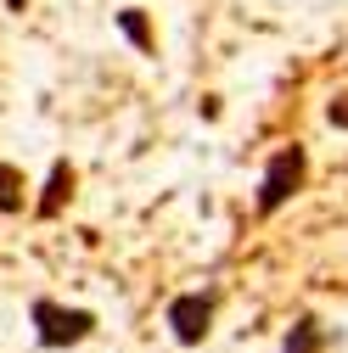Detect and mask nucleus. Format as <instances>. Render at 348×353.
I'll list each match as a JSON object with an SVG mask.
<instances>
[{"mask_svg": "<svg viewBox=\"0 0 348 353\" xmlns=\"http://www.w3.org/2000/svg\"><path fill=\"white\" fill-rule=\"evenodd\" d=\"M281 353H326V331H320V320L298 314L292 331H287V342H281Z\"/></svg>", "mask_w": 348, "mask_h": 353, "instance_id": "39448f33", "label": "nucleus"}, {"mask_svg": "<svg viewBox=\"0 0 348 353\" xmlns=\"http://www.w3.org/2000/svg\"><path fill=\"white\" fill-rule=\"evenodd\" d=\"M28 191H23V174L12 163H0V213H23Z\"/></svg>", "mask_w": 348, "mask_h": 353, "instance_id": "423d86ee", "label": "nucleus"}, {"mask_svg": "<svg viewBox=\"0 0 348 353\" xmlns=\"http://www.w3.org/2000/svg\"><path fill=\"white\" fill-rule=\"evenodd\" d=\"M73 180H79L73 163H62V157H57V163H51V180H46V196L34 202V213H39V219H57V213H62V202L73 196Z\"/></svg>", "mask_w": 348, "mask_h": 353, "instance_id": "20e7f679", "label": "nucleus"}, {"mask_svg": "<svg viewBox=\"0 0 348 353\" xmlns=\"http://www.w3.org/2000/svg\"><path fill=\"white\" fill-rule=\"evenodd\" d=\"M303 180H309V152L292 141V146H281V152L264 163V180H258V213L270 219L276 208H287V202L303 191Z\"/></svg>", "mask_w": 348, "mask_h": 353, "instance_id": "f03ea898", "label": "nucleus"}, {"mask_svg": "<svg viewBox=\"0 0 348 353\" xmlns=\"http://www.w3.org/2000/svg\"><path fill=\"white\" fill-rule=\"evenodd\" d=\"M326 118H331V123H337V129H348V96H337V101H331V107H326Z\"/></svg>", "mask_w": 348, "mask_h": 353, "instance_id": "6e6552de", "label": "nucleus"}, {"mask_svg": "<svg viewBox=\"0 0 348 353\" xmlns=\"http://www.w3.org/2000/svg\"><path fill=\"white\" fill-rule=\"evenodd\" d=\"M118 28L129 34V46H135V51H152V28H146V17H141L135 6H129V12H118Z\"/></svg>", "mask_w": 348, "mask_h": 353, "instance_id": "0eeeda50", "label": "nucleus"}, {"mask_svg": "<svg viewBox=\"0 0 348 353\" xmlns=\"http://www.w3.org/2000/svg\"><path fill=\"white\" fill-rule=\"evenodd\" d=\"M213 314H220V292H180V297H168V308H163L168 336L180 347H202L208 331H213Z\"/></svg>", "mask_w": 348, "mask_h": 353, "instance_id": "7ed1b4c3", "label": "nucleus"}, {"mask_svg": "<svg viewBox=\"0 0 348 353\" xmlns=\"http://www.w3.org/2000/svg\"><path fill=\"white\" fill-rule=\"evenodd\" d=\"M28 325H34V342L39 347H79V342H90L96 336V314L90 308H73V303H57V297H34L28 303Z\"/></svg>", "mask_w": 348, "mask_h": 353, "instance_id": "f257e3e1", "label": "nucleus"}]
</instances>
